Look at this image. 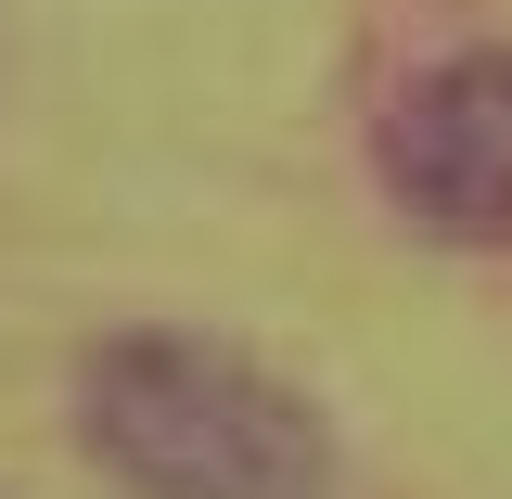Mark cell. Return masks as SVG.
I'll list each match as a JSON object with an SVG mask.
<instances>
[{"label":"cell","mask_w":512,"mask_h":499,"mask_svg":"<svg viewBox=\"0 0 512 499\" xmlns=\"http://www.w3.org/2000/svg\"><path fill=\"white\" fill-rule=\"evenodd\" d=\"M77 448L128 499H333V436L218 333H103L77 359Z\"/></svg>","instance_id":"cell-1"},{"label":"cell","mask_w":512,"mask_h":499,"mask_svg":"<svg viewBox=\"0 0 512 499\" xmlns=\"http://www.w3.org/2000/svg\"><path fill=\"white\" fill-rule=\"evenodd\" d=\"M372 180L410 231H436L461 256L512 244V52L423 64L372 128Z\"/></svg>","instance_id":"cell-2"}]
</instances>
